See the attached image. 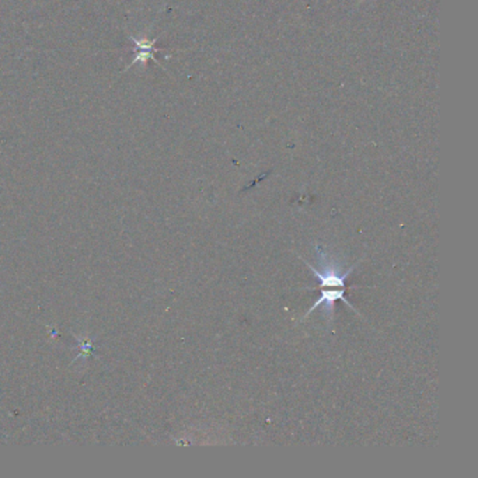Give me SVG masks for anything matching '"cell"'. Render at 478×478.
<instances>
[{"mask_svg": "<svg viewBox=\"0 0 478 478\" xmlns=\"http://www.w3.org/2000/svg\"><path fill=\"white\" fill-rule=\"evenodd\" d=\"M316 260H317V268L307 261V268L314 274V278L318 282V286L321 288V293L318 300L307 310L306 316H310L317 307H324V314L327 316L328 323L334 321V306L337 300H341L346 303L352 310V304L345 299V288H346V279L352 274L356 265H352L349 268H344L342 263L331 253L325 252L321 246H314Z\"/></svg>", "mask_w": 478, "mask_h": 478, "instance_id": "6da1fadb", "label": "cell"}]
</instances>
